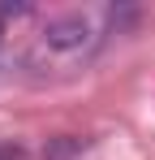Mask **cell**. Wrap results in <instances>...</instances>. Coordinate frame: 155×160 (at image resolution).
<instances>
[{
	"instance_id": "obj_4",
	"label": "cell",
	"mask_w": 155,
	"mask_h": 160,
	"mask_svg": "<svg viewBox=\"0 0 155 160\" xmlns=\"http://www.w3.org/2000/svg\"><path fill=\"white\" fill-rule=\"evenodd\" d=\"M0 160H22V152H17L13 143H0Z\"/></svg>"
},
{
	"instance_id": "obj_5",
	"label": "cell",
	"mask_w": 155,
	"mask_h": 160,
	"mask_svg": "<svg viewBox=\"0 0 155 160\" xmlns=\"http://www.w3.org/2000/svg\"><path fill=\"white\" fill-rule=\"evenodd\" d=\"M0 39H4V26H0Z\"/></svg>"
},
{
	"instance_id": "obj_1",
	"label": "cell",
	"mask_w": 155,
	"mask_h": 160,
	"mask_svg": "<svg viewBox=\"0 0 155 160\" xmlns=\"http://www.w3.org/2000/svg\"><path fill=\"white\" fill-rule=\"evenodd\" d=\"M43 43L52 52H78L91 43V22L78 18V13H65V18H52L43 26Z\"/></svg>"
},
{
	"instance_id": "obj_3",
	"label": "cell",
	"mask_w": 155,
	"mask_h": 160,
	"mask_svg": "<svg viewBox=\"0 0 155 160\" xmlns=\"http://www.w3.org/2000/svg\"><path fill=\"white\" fill-rule=\"evenodd\" d=\"M9 13L22 18V13H30V4H13V0H4V4H0V18H9Z\"/></svg>"
},
{
	"instance_id": "obj_2",
	"label": "cell",
	"mask_w": 155,
	"mask_h": 160,
	"mask_svg": "<svg viewBox=\"0 0 155 160\" xmlns=\"http://www.w3.org/2000/svg\"><path fill=\"white\" fill-rule=\"evenodd\" d=\"M86 152V138H78V134H56L43 143V160H78Z\"/></svg>"
}]
</instances>
